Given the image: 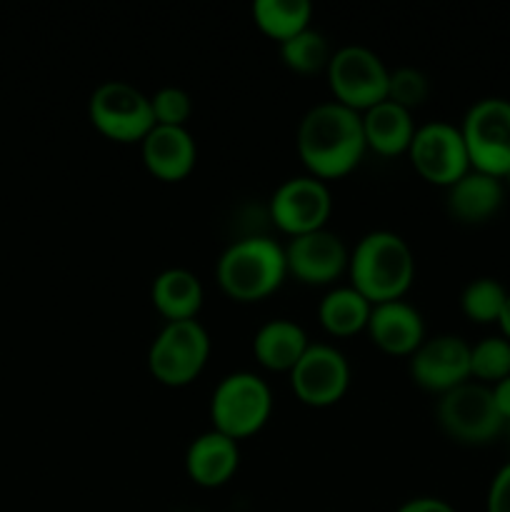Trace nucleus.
<instances>
[{
  "label": "nucleus",
  "mask_w": 510,
  "mask_h": 512,
  "mask_svg": "<svg viewBox=\"0 0 510 512\" xmlns=\"http://www.w3.org/2000/svg\"><path fill=\"white\" fill-rule=\"evenodd\" d=\"M503 435H505V438H508V443H510V423H505V430H503Z\"/></svg>",
  "instance_id": "473e14b6"
},
{
  "label": "nucleus",
  "mask_w": 510,
  "mask_h": 512,
  "mask_svg": "<svg viewBox=\"0 0 510 512\" xmlns=\"http://www.w3.org/2000/svg\"><path fill=\"white\" fill-rule=\"evenodd\" d=\"M490 390H493L495 405H498L503 420L505 423H510V375L505 380H500V383L490 385Z\"/></svg>",
  "instance_id": "7c9ffc66"
},
{
  "label": "nucleus",
  "mask_w": 510,
  "mask_h": 512,
  "mask_svg": "<svg viewBox=\"0 0 510 512\" xmlns=\"http://www.w3.org/2000/svg\"><path fill=\"white\" fill-rule=\"evenodd\" d=\"M240 465L238 440L205 430L185 450V473L200 488H220L228 483Z\"/></svg>",
  "instance_id": "a211bd4d"
},
{
  "label": "nucleus",
  "mask_w": 510,
  "mask_h": 512,
  "mask_svg": "<svg viewBox=\"0 0 510 512\" xmlns=\"http://www.w3.org/2000/svg\"><path fill=\"white\" fill-rule=\"evenodd\" d=\"M205 290L198 275L188 268H165L150 285V300L165 323L195 320L203 308Z\"/></svg>",
  "instance_id": "aec40b11"
},
{
  "label": "nucleus",
  "mask_w": 510,
  "mask_h": 512,
  "mask_svg": "<svg viewBox=\"0 0 510 512\" xmlns=\"http://www.w3.org/2000/svg\"><path fill=\"white\" fill-rule=\"evenodd\" d=\"M375 345L388 355H413L423 345L425 320L415 305L400 300H388V303H375L370 310L368 328Z\"/></svg>",
  "instance_id": "2eb2a0df"
},
{
  "label": "nucleus",
  "mask_w": 510,
  "mask_h": 512,
  "mask_svg": "<svg viewBox=\"0 0 510 512\" xmlns=\"http://www.w3.org/2000/svg\"><path fill=\"white\" fill-rule=\"evenodd\" d=\"M308 333L290 318H273L260 325L253 335V355L263 368L290 373L308 350Z\"/></svg>",
  "instance_id": "6ab92c4d"
},
{
  "label": "nucleus",
  "mask_w": 510,
  "mask_h": 512,
  "mask_svg": "<svg viewBox=\"0 0 510 512\" xmlns=\"http://www.w3.org/2000/svg\"><path fill=\"white\" fill-rule=\"evenodd\" d=\"M408 155L420 178L440 188H450L470 170L468 148H465L460 125L448 123V120H430V123L418 125L410 140Z\"/></svg>",
  "instance_id": "9d476101"
},
{
  "label": "nucleus",
  "mask_w": 510,
  "mask_h": 512,
  "mask_svg": "<svg viewBox=\"0 0 510 512\" xmlns=\"http://www.w3.org/2000/svg\"><path fill=\"white\" fill-rule=\"evenodd\" d=\"M288 275L285 248L268 235L233 240L215 263V278L223 293L238 303H258L273 295Z\"/></svg>",
  "instance_id": "7ed1b4c3"
},
{
  "label": "nucleus",
  "mask_w": 510,
  "mask_h": 512,
  "mask_svg": "<svg viewBox=\"0 0 510 512\" xmlns=\"http://www.w3.org/2000/svg\"><path fill=\"white\" fill-rule=\"evenodd\" d=\"M430 95V80L428 75L420 68H413V65H400V68L390 70L388 78V98L398 103L400 108L410 110L423 105Z\"/></svg>",
  "instance_id": "bb28decb"
},
{
  "label": "nucleus",
  "mask_w": 510,
  "mask_h": 512,
  "mask_svg": "<svg viewBox=\"0 0 510 512\" xmlns=\"http://www.w3.org/2000/svg\"><path fill=\"white\" fill-rule=\"evenodd\" d=\"M145 168L165 183H178L193 173L198 163V145L188 128L155 125L140 143Z\"/></svg>",
  "instance_id": "dca6fc26"
},
{
  "label": "nucleus",
  "mask_w": 510,
  "mask_h": 512,
  "mask_svg": "<svg viewBox=\"0 0 510 512\" xmlns=\"http://www.w3.org/2000/svg\"><path fill=\"white\" fill-rule=\"evenodd\" d=\"M88 118L100 135L115 143H143L155 128L150 95L125 80H105L90 93Z\"/></svg>",
  "instance_id": "0eeeda50"
},
{
  "label": "nucleus",
  "mask_w": 510,
  "mask_h": 512,
  "mask_svg": "<svg viewBox=\"0 0 510 512\" xmlns=\"http://www.w3.org/2000/svg\"><path fill=\"white\" fill-rule=\"evenodd\" d=\"M498 325H500V330H503V338L510 340V293H508V300H505L503 313H500Z\"/></svg>",
  "instance_id": "2f4dec72"
},
{
  "label": "nucleus",
  "mask_w": 510,
  "mask_h": 512,
  "mask_svg": "<svg viewBox=\"0 0 510 512\" xmlns=\"http://www.w3.org/2000/svg\"><path fill=\"white\" fill-rule=\"evenodd\" d=\"M445 195V208L450 218L463 225H483L500 213L505 203V185L500 178L470 168L455 180Z\"/></svg>",
  "instance_id": "f3484780"
},
{
  "label": "nucleus",
  "mask_w": 510,
  "mask_h": 512,
  "mask_svg": "<svg viewBox=\"0 0 510 512\" xmlns=\"http://www.w3.org/2000/svg\"><path fill=\"white\" fill-rule=\"evenodd\" d=\"M360 115H363L365 145L370 150H375L378 155L408 153L410 140L418 128L410 110L400 108L393 100H383Z\"/></svg>",
  "instance_id": "412c9836"
},
{
  "label": "nucleus",
  "mask_w": 510,
  "mask_h": 512,
  "mask_svg": "<svg viewBox=\"0 0 510 512\" xmlns=\"http://www.w3.org/2000/svg\"><path fill=\"white\" fill-rule=\"evenodd\" d=\"M370 310H373V303L360 295L353 285H335L320 298L318 320L335 338H350L368 328Z\"/></svg>",
  "instance_id": "4be33fe9"
},
{
  "label": "nucleus",
  "mask_w": 510,
  "mask_h": 512,
  "mask_svg": "<svg viewBox=\"0 0 510 512\" xmlns=\"http://www.w3.org/2000/svg\"><path fill=\"white\" fill-rule=\"evenodd\" d=\"M410 378L430 393H448L470 380V343L460 335H433L408 360Z\"/></svg>",
  "instance_id": "ddd939ff"
},
{
  "label": "nucleus",
  "mask_w": 510,
  "mask_h": 512,
  "mask_svg": "<svg viewBox=\"0 0 510 512\" xmlns=\"http://www.w3.org/2000/svg\"><path fill=\"white\" fill-rule=\"evenodd\" d=\"M273 413V390L250 370H235L220 378L210 395V423L213 430L233 440L260 433Z\"/></svg>",
  "instance_id": "20e7f679"
},
{
  "label": "nucleus",
  "mask_w": 510,
  "mask_h": 512,
  "mask_svg": "<svg viewBox=\"0 0 510 512\" xmlns=\"http://www.w3.org/2000/svg\"><path fill=\"white\" fill-rule=\"evenodd\" d=\"M460 133L468 148L470 168L493 178L510 175V100L480 98L465 113Z\"/></svg>",
  "instance_id": "6e6552de"
},
{
  "label": "nucleus",
  "mask_w": 510,
  "mask_h": 512,
  "mask_svg": "<svg viewBox=\"0 0 510 512\" xmlns=\"http://www.w3.org/2000/svg\"><path fill=\"white\" fill-rule=\"evenodd\" d=\"M350 285L370 303L400 300L415 280V255L393 230H370L355 243L348 260Z\"/></svg>",
  "instance_id": "f03ea898"
},
{
  "label": "nucleus",
  "mask_w": 510,
  "mask_h": 512,
  "mask_svg": "<svg viewBox=\"0 0 510 512\" xmlns=\"http://www.w3.org/2000/svg\"><path fill=\"white\" fill-rule=\"evenodd\" d=\"M153 105L155 125H173V128H185V123L193 115V100L178 85H163L150 95Z\"/></svg>",
  "instance_id": "cd10ccee"
},
{
  "label": "nucleus",
  "mask_w": 510,
  "mask_h": 512,
  "mask_svg": "<svg viewBox=\"0 0 510 512\" xmlns=\"http://www.w3.org/2000/svg\"><path fill=\"white\" fill-rule=\"evenodd\" d=\"M508 300V290L495 278H475L470 280L460 295V308L473 323L490 325L498 323L500 313Z\"/></svg>",
  "instance_id": "393cba45"
},
{
  "label": "nucleus",
  "mask_w": 510,
  "mask_h": 512,
  "mask_svg": "<svg viewBox=\"0 0 510 512\" xmlns=\"http://www.w3.org/2000/svg\"><path fill=\"white\" fill-rule=\"evenodd\" d=\"M208 358L210 335L198 318L165 323L148 348L150 375L168 388L193 383Z\"/></svg>",
  "instance_id": "39448f33"
},
{
  "label": "nucleus",
  "mask_w": 510,
  "mask_h": 512,
  "mask_svg": "<svg viewBox=\"0 0 510 512\" xmlns=\"http://www.w3.org/2000/svg\"><path fill=\"white\" fill-rule=\"evenodd\" d=\"M333 213V193L315 175H293L270 195V218L290 238L325 228Z\"/></svg>",
  "instance_id": "9b49d317"
},
{
  "label": "nucleus",
  "mask_w": 510,
  "mask_h": 512,
  "mask_svg": "<svg viewBox=\"0 0 510 512\" xmlns=\"http://www.w3.org/2000/svg\"><path fill=\"white\" fill-rule=\"evenodd\" d=\"M325 75L333 98L358 113H365L388 98L390 68L365 45H343L335 50Z\"/></svg>",
  "instance_id": "1a4fd4ad"
},
{
  "label": "nucleus",
  "mask_w": 510,
  "mask_h": 512,
  "mask_svg": "<svg viewBox=\"0 0 510 512\" xmlns=\"http://www.w3.org/2000/svg\"><path fill=\"white\" fill-rule=\"evenodd\" d=\"M485 512H510V463H505L493 475L488 500H485Z\"/></svg>",
  "instance_id": "c85d7f7f"
},
{
  "label": "nucleus",
  "mask_w": 510,
  "mask_h": 512,
  "mask_svg": "<svg viewBox=\"0 0 510 512\" xmlns=\"http://www.w3.org/2000/svg\"><path fill=\"white\" fill-rule=\"evenodd\" d=\"M330 55L333 53H330L328 38L318 28H313V25L280 43V58H283V63L300 75L325 70L330 63Z\"/></svg>",
  "instance_id": "b1692460"
},
{
  "label": "nucleus",
  "mask_w": 510,
  "mask_h": 512,
  "mask_svg": "<svg viewBox=\"0 0 510 512\" xmlns=\"http://www.w3.org/2000/svg\"><path fill=\"white\" fill-rule=\"evenodd\" d=\"M508 183H510V175H508Z\"/></svg>",
  "instance_id": "72a5a7b5"
},
{
  "label": "nucleus",
  "mask_w": 510,
  "mask_h": 512,
  "mask_svg": "<svg viewBox=\"0 0 510 512\" xmlns=\"http://www.w3.org/2000/svg\"><path fill=\"white\" fill-rule=\"evenodd\" d=\"M395 512H458L448 500L433 498V495H418V498L405 500Z\"/></svg>",
  "instance_id": "c756f323"
},
{
  "label": "nucleus",
  "mask_w": 510,
  "mask_h": 512,
  "mask_svg": "<svg viewBox=\"0 0 510 512\" xmlns=\"http://www.w3.org/2000/svg\"><path fill=\"white\" fill-rule=\"evenodd\" d=\"M350 250L333 230L320 228L313 233L295 235L285 245L288 275L303 285H330L348 270Z\"/></svg>",
  "instance_id": "4468645a"
},
{
  "label": "nucleus",
  "mask_w": 510,
  "mask_h": 512,
  "mask_svg": "<svg viewBox=\"0 0 510 512\" xmlns=\"http://www.w3.org/2000/svg\"><path fill=\"white\" fill-rule=\"evenodd\" d=\"M435 418L443 433L460 445H488L505 430L493 390L475 380L440 395Z\"/></svg>",
  "instance_id": "423d86ee"
},
{
  "label": "nucleus",
  "mask_w": 510,
  "mask_h": 512,
  "mask_svg": "<svg viewBox=\"0 0 510 512\" xmlns=\"http://www.w3.org/2000/svg\"><path fill=\"white\" fill-rule=\"evenodd\" d=\"M310 18H313L310 0H255L253 3L255 25L278 43L310 28Z\"/></svg>",
  "instance_id": "5701e85b"
},
{
  "label": "nucleus",
  "mask_w": 510,
  "mask_h": 512,
  "mask_svg": "<svg viewBox=\"0 0 510 512\" xmlns=\"http://www.w3.org/2000/svg\"><path fill=\"white\" fill-rule=\"evenodd\" d=\"M288 375L295 398L308 408H330L350 388L348 358L330 343H310Z\"/></svg>",
  "instance_id": "f8f14e48"
},
{
  "label": "nucleus",
  "mask_w": 510,
  "mask_h": 512,
  "mask_svg": "<svg viewBox=\"0 0 510 512\" xmlns=\"http://www.w3.org/2000/svg\"><path fill=\"white\" fill-rule=\"evenodd\" d=\"M295 145L308 175L325 183L343 178L358 168L368 150L363 115L338 100L313 105L300 120Z\"/></svg>",
  "instance_id": "f257e3e1"
},
{
  "label": "nucleus",
  "mask_w": 510,
  "mask_h": 512,
  "mask_svg": "<svg viewBox=\"0 0 510 512\" xmlns=\"http://www.w3.org/2000/svg\"><path fill=\"white\" fill-rule=\"evenodd\" d=\"M510 375V340L490 335L470 345V378L483 385H495Z\"/></svg>",
  "instance_id": "a878e982"
}]
</instances>
